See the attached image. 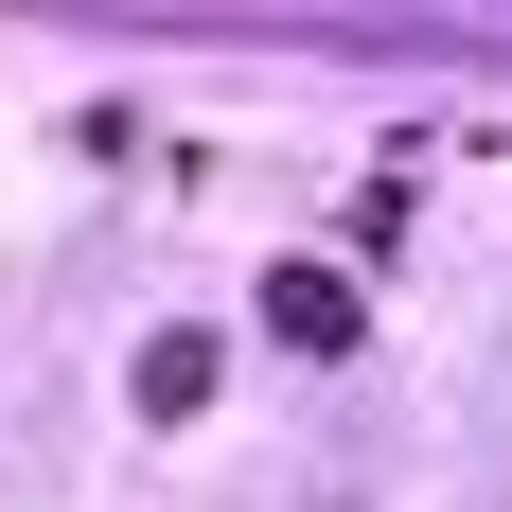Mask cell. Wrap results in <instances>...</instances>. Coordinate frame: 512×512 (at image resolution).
<instances>
[{"label": "cell", "mask_w": 512, "mask_h": 512, "mask_svg": "<svg viewBox=\"0 0 512 512\" xmlns=\"http://www.w3.org/2000/svg\"><path fill=\"white\" fill-rule=\"evenodd\" d=\"M265 354H354V283L336 265H265Z\"/></svg>", "instance_id": "1"}, {"label": "cell", "mask_w": 512, "mask_h": 512, "mask_svg": "<svg viewBox=\"0 0 512 512\" xmlns=\"http://www.w3.org/2000/svg\"><path fill=\"white\" fill-rule=\"evenodd\" d=\"M212 371H230L212 336H142V424H195V407H212Z\"/></svg>", "instance_id": "2"}]
</instances>
